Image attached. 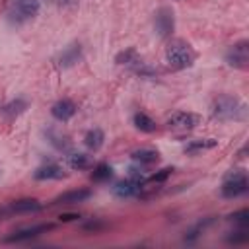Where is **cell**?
<instances>
[{"instance_id": "cell-18", "label": "cell", "mask_w": 249, "mask_h": 249, "mask_svg": "<svg viewBox=\"0 0 249 249\" xmlns=\"http://www.w3.org/2000/svg\"><path fill=\"white\" fill-rule=\"evenodd\" d=\"M218 146V140L214 138H204V140H193L185 146V152L187 154H196V152H202V150H212Z\"/></svg>"}, {"instance_id": "cell-27", "label": "cell", "mask_w": 249, "mask_h": 249, "mask_svg": "<svg viewBox=\"0 0 249 249\" xmlns=\"http://www.w3.org/2000/svg\"><path fill=\"white\" fill-rule=\"evenodd\" d=\"M58 218H60L62 222H72V220H76V218H80V216H78V214H60Z\"/></svg>"}, {"instance_id": "cell-16", "label": "cell", "mask_w": 249, "mask_h": 249, "mask_svg": "<svg viewBox=\"0 0 249 249\" xmlns=\"http://www.w3.org/2000/svg\"><path fill=\"white\" fill-rule=\"evenodd\" d=\"M132 160L136 163H140V165H152V163H156L160 160V154L156 150H152V148H140V150L132 152Z\"/></svg>"}, {"instance_id": "cell-6", "label": "cell", "mask_w": 249, "mask_h": 249, "mask_svg": "<svg viewBox=\"0 0 249 249\" xmlns=\"http://www.w3.org/2000/svg\"><path fill=\"white\" fill-rule=\"evenodd\" d=\"M154 25H156V31L160 37H169L175 29V16H173V10L171 8H160L156 12V19H154Z\"/></svg>"}, {"instance_id": "cell-9", "label": "cell", "mask_w": 249, "mask_h": 249, "mask_svg": "<svg viewBox=\"0 0 249 249\" xmlns=\"http://www.w3.org/2000/svg\"><path fill=\"white\" fill-rule=\"evenodd\" d=\"M142 183H144L142 177H132V175H128V179L117 183V185L113 187V191H115V195L121 196V198H130V196H136V195L142 191Z\"/></svg>"}, {"instance_id": "cell-5", "label": "cell", "mask_w": 249, "mask_h": 249, "mask_svg": "<svg viewBox=\"0 0 249 249\" xmlns=\"http://www.w3.org/2000/svg\"><path fill=\"white\" fill-rule=\"evenodd\" d=\"M226 62L233 68H247L249 62V43L247 41H237L230 47L226 53Z\"/></svg>"}, {"instance_id": "cell-11", "label": "cell", "mask_w": 249, "mask_h": 249, "mask_svg": "<svg viewBox=\"0 0 249 249\" xmlns=\"http://www.w3.org/2000/svg\"><path fill=\"white\" fill-rule=\"evenodd\" d=\"M53 226L51 224H39V226H31V228H23V230H19V231H16L14 235H10V237H6V241L8 243H14V241H27V239H33V237H37L39 233H43V231H47V230H51Z\"/></svg>"}, {"instance_id": "cell-22", "label": "cell", "mask_w": 249, "mask_h": 249, "mask_svg": "<svg viewBox=\"0 0 249 249\" xmlns=\"http://www.w3.org/2000/svg\"><path fill=\"white\" fill-rule=\"evenodd\" d=\"M68 165L72 169H88L91 165V160L86 154H70L68 156Z\"/></svg>"}, {"instance_id": "cell-15", "label": "cell", "mask_w": 249, "mask_h": 249, "mask_svg": "<svg viewBox=\"0 0 249 249\" xmlns=\"http://www.w3.org/2000/svg\"><path fill=\"white\" fill-rule=\"evenodd\" d=\"M91 196V191L88 189H74V191H68L60 196H56L54 204H74V202H84L86 198Z\"/></svg>"}, {"instance_id": "cell-7", "label": "cell", "mask_w": 249, "mask_h": 249, "mask_svg": "<svg viewBox=\"0 0 249 249\" xmlns=\"http://www.w3.org/2000/svg\"><path fill=\"white\" fill-rule=\"evenodd\" d=\"M41 8V0H14V10L10 12V18L16 21H23L29 19L33 16H37Z\"/></svg>"}, {"instance_id": "cell-19", "label": "cell", "mask_w": 249, "mask_h": 249, "mask_svg": "<svg viewBox=\"0 0 249 249\" xmlns=\"http://www.w3.org/2000/svg\"><path fill=\"white\" fill-rule=\"evenodd\" d=\"M132 123H134V126H136L138 130H142V132H154V130L158 128V124L154 123V119L148 117L146 113H136L134 119H132Z\"/></svg>"}, {"instance_id": "cell-1", "label": "cell", "mask_w": 249, "mask_h": 249, "mask_svg": "<svg viewBox=\"0 0 249 249\" xmlns=\"http://www.w3.org/2000/svg\"><path fill=\"white\" fill-rule=\"evenodd\" d=\"M196 54L193 51V47L183 41V39H175L165 47V62L171 70H185L189 66H193Z\"/></svg>"}, {"instance_id": "cell-20", "label": "cell", "mask_w": 249, "mask_h": 249, "mask_svg": "<svg viewBox=\"0 0 249 249\" xmlns=\"http://www.w3.org/2000/svg\"><path fill=\"white\" fill-rule=\"evenodd\" d=\"M27 109V103L23 99H14L10 103H6L4 107H0V113L6 117H18L19 113H23Z\"/></svg>"}, {"instance_id": "cell-26", "label": "cell", "mask_w": 249, "mask_h": 249, "mask_svg": "<svg viewBox=\"0 0 249 249\" xmlns=\"http://www.w3.org/2000/svg\"><path fill=\"white\" fill-rule=\"evenodd\" d=\"M171 167H165V169H160L158 173H154L152 177H150V181H154V183H161V181H165L169 175H171Z\"/></svg>"}, {"instance_id": "cell-21", "label": "cell", "mask_w": 249, "mask_h": 249, "mask_svg": "<svg viewBox=\"0 0 249 249\" xmlns=\"http://www.w3.org/2000/svg\"><path fill=\"white\" fill-rule=\"evenodd\" d=\"M91 179L97 181V183H103V181H109L113 179V167L109 163H97L93 173H91Z\"/></svg>"}, {"instance_id": "cell-12", "label": "cell", "mask_w": 249, "mask_h": 249, "mask_svg": "<svg viewBox=\"0 0 249 249\" xmlns=\"http://www.w3.org/2000/svg\"><path fill=\"white\" fill-rule=\"evenodd\" d=\"M80 58H82V47H80V43H70V45L60 53L58 64H60L62 68H70V66H74Z\"/></svg>"}, {"instance_id": "cell-3", "label": "cell", "mask_w": 249, "mask_h": 249, "mask_svg": "<svg viewBox=\"0 0 249 249\" xmlns=\"http://www.w3.org/2000/svg\"><path fill=\"white\" fill-rule=\"evenodd\" d=\"M249 189V181H247V175L245 171L241 169H235V171H230L222 183V196L224 198H235V196H241L245 195Z\"/></svg>"}, {"instance_id": "cell-10", "label": "cell", "mask_w": 249, "mask_h": 249, "mask_svg": "<svg viewBox=\"0 0 249 249\" xmlns=\"http://www.w3.org/2000/svg\"><path fill=\"white\" fill-rule=\"evenodd\" d=\"M51 115L56 119V121H68L76 115V103L72 99H60L56 101L53 107H51Z\"/></svg>"}, {"instance_id": "cell-24", "label": "cell", "mask_w": 249, "mask_h": 249, "mask_svg": "<svg viewBox=\"0 0 249 249\" xmlns=\"http://www.w3.org/2000/svg\"><path fill=\"white\" fill-rule=\"evenodd\" d=\"M231 233H233V235H230V237H228V241H230V243H245V241L249 239V235H247V231H245V228H243V226H241L237 231H231Z\"/></svg>"}, {"instance_id": "cell-14", "label": "cell", "mask_w": 249, "mask_h": 249, "mask_svg": "<svg viewBox=\"0 0 249 249\" xmlns=\"http://www.w3.org/2000/svg\"><path fill=\"white\" fill-rule=\"evenodd\" d=\"M62 177H66V173H64V169L58 165V163H45V165H41V167H37V171H35V179H39V181H47V179H62Z\"/></svg>"}, {"instance_id": "cell-2", "label": "cell", "mask_w": 249, "mask_h": 249, "mask_svg": "<svg viewBox=\"0 0 249 249\" xmlns=\"http://www.w3.org/2000/svg\"><path fill=\"white\" fill-rule=\"evenodd\" d=\"M212 117L220 121H235L245 117V105L235 95H218L212 103Z\"/></svg>"}, {"instance_id": "cell-13", "label": "cell", "mask_w": 249, "mask_h": 249, "mask_svg": "<svg viewBox=\"0 0 249 249\" xmlns=\"http://www.w3.org/2000/svg\"><path fill=\"white\" fill-rule=\"evenodd\" d=\"M6 210L12 214H31V212L41 210V202L37 198H21V200L10 202V206Z\"/></svg>"}, {"instance_id": "cell-17", "label": "cell", "mask_w": 249, "mask_h": 249, "mask_svg": "<svg viewBox=\"0 0 249 249\" xmlns=\"http://www.w3.org/2000/svg\"><path fill=\"white\" fill-rule=\"evenodd\" d=\"M103 140H105V134H103L101 128H91V130H88V134H86V138H84L86 146H88L89 150H93V152L103 146Z\"/></svg>"}, {"instance_id": "cell-4", "label": "cell", "mask_w": 249, "mask_h": 249, "mask_svg": "<svg viewBox=\"0 0 249 249\" xmlns=\"http://www.w3.org/2000/svg\"><path fill=\"white\" fill-rule=\"evenodd\" d=\"M117 62L123 64V66H126V68H130L134 74H138V76H142V78H150V76L156 74V70H154L152 66H148V64L136 54L134 49L123 51V53L117 56Z\"/></svg>"}, {"instance_id": "cell-25", "label": "cell", "mask_w": 249, "mask_h": 249, "mask_svg": "<svg viewBox=\"0 0 249 249\" xmlns=\"http://www.w3.org/2000/svg\"><path fill=\"white\" fill-rule=\"evenodd\" d=\"M49 138H51V144H53V146H56L58 150H68V142H66L64 138L60 140V136H56L53 130L49 132Z\"/></svg>"}, {"instance_id": "cell-23", "label": "cell", "mask_w": 249, "mask_h": 249, "mask_svg": "<svg viewBox=\"0 0 249 249\" xmlns=\"http://www.w3.org/2000/svg\"><path fill=\"white\" fill-rule=\"evenodd\" d=\"M230 220H233L235 224H239V226H247V222H249V210H239V212H233L231 216H230Z\"/></svg>"}, {"instance_id": "cell-8", "label": "cell", "mask_w": 249, "mask_h": 249, "mask_svg": "<svg viewBox=\"0 0 249 249\" xmlns=\"http://www.w3.org/2000/svg\"><path fill=\"white\" fill-rule=\"evenodd\" d=\"M200 123V115L189 111H177L167 119V124L175 130H191Z\"/></svg>"}]
</instances>
